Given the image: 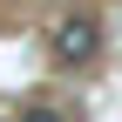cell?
Returning a JSON list of instances; mask_svg holds the SVG:
<instances>
[{"mask_svg": "<svg viewBox=\"0 0 122 122\" xmlns=\"http://www.w3.org/2000/svg\"><path fill=\"white\" fill-rule=\"evenodd\" d=\"M48 48H54L61 68H88V61L102 54V27H95V14H61L54 34H48Z\"/></svg>", "mask_w": 122, "mask_h": 122, "instance_id": "obj_1", "label": "cell"}, {"mask_svg": "<svg viewBox=\"0 0 122 122\" xmlns=\"http://www.w3.org/2000/svg\"><path fill=\"white\" fill-rule=\"evenodd\" d=\"M20 122H68V115H61V109H27Z\"/></svg>", "mask_w": 122, "mask_h": 122, "instance_id": "obj_2", "label": "cell"}]
</instances>
